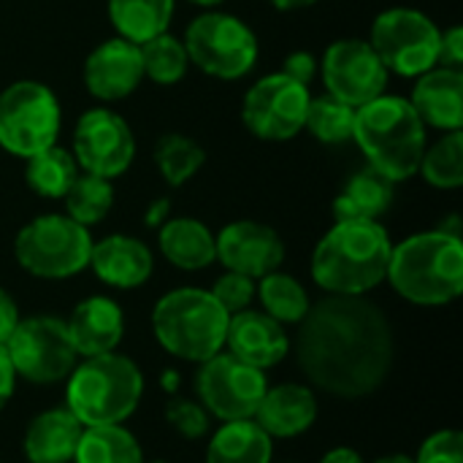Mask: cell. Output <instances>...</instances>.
<instances>
[{
    "label": "cell",
    "instance_id": "6da1fadb",
    "mask_svg": "<svg viewBox=\"0 0 463 463\" xmlns=\"http://www.w3.org/2000/svg\"><path fill=\"white\" fill-rule=\"evenodd\" d=\"M296 355L317 388L339 399H361L388 380L391 326L383 309L364 296H331L304 315Z\"/></svg>",
    "mask_w": 463,
    "mask_h": 463
},
{
    "label": "cell",
    "instance_id": "7a4b0ae2",
    "mask_svg": "<svg viewBox=\"0 0 463 463\" xmlns=\"http://www.w3.org/2000/svg\"><path fill=\"white\" fill-rule=\"evenodd\" d=\"M391 250L377 220H336L315 250L312 277L334 296H364L385 279Z\"/></svg>",
    "mask_w": 463,
    "mask_h": 463
},
{
    "label": "cell",
    "instance_id": "3957f363",
    "mask_svg": "<svg viewBox=\"0 0 463 463\" xmlns=\"http://www.w3.org/2000/svg\"><path fill=\"white\" fill-rule=\"evenodd\" d=\"M353 138L369 168L385 179L404 182L418 174L426 152V125L407 98L380 95L355 109Z\"/></svg>",
    "mask_w": 463,
    "mask_h": 463
},
{
    "label": "cell",
    "instance_id": "277c9868",
    "mask_svg": "<svg viewBox=\"0 0 463 463\" xmlns=\"http://www.w3.org/2000/svg\"><path fill=\"white\" fill-rule=\"evenodd\" d=\"M385 277L412 304L439 307L458 298L463 290L461 236L439 228L404 239L391 250Z\"/></svg>",
    "mask_w": 463,
    "mask_h": 463
},
{
    "label": "cell",
    "instance_id": "5b68a950",
    "mask_svg": "<svg viewBox=\"0 0 463 463\" xmlns=\"http://www.w3.org/2000/svg\"><path fill=\"white\" fill-rule=\"evenodd\" d=\"M144 393V377L138 366L125 355L87 358L68 383V410L73 418L90 426H117L138 407Z\"/></svg>",
    "mask_w": 463,
    "mask_h": 463
},
{
    "label": "cell",
    "instance_id": "8992f818",
    "mask_svg": "<svg viewBox=\"0 0 463 463\" xmlns=\"http://www.w3.org/2000/svg\"><path fill=\"white\" fill-rule=\"evenodd\" d=\"M231 315L214 301L209 290L182 288L163 296L152 312V328L157 342L184 358L203 364L225 345Z\"/></svg>",
    "mask_w": 463,
    "mask_h": 463
},
{
    "label": "cell",
    "instance_id": "52a82bcc",
    "mask_svg": "<svg viewBox=\"0 0 463 463\" xmlns=\"http://www.w3.org/2000/svg\"><path fill=\"white\" fill-rule=\"evenodd\" d=\"M14 252L27 274L41 279H65L90 266L92 239L90 231L68 214H43L19 231Z\"/></svg>",
    "mask_w": 463,
    "mask_h": 463
},
{
    "label": "cell",
    "instance_id": "ba28073f",
    "mask_svg": "<svg viewBox=\"0 0 463 463\" xmlns=\"http://www.w3.org/2000/svg\"><path fill=\"white\" fill-rule=\"evenodd\" d=\"M62 125L57 95L41 81H14L0 92V146L22 160L57 144Z\"/></svg>",
    "mask_w": 463,
    "mask_h": 463
},
{
    "label": "cell",
    "instance_id": "9c48e42d",
    "mask_svg": "<svg viewBox=\"0 0 463 463\" xmlns=\"http://www.w3.org/2000/svg\"><path fill=\"white\" fill-rule=\"evenodd\" d=\"M184 49L193 65L214 79H241L258 62L255 33L233 14L209 11L190 22L184 33Z\"/></svg>",
    "mask_w": 463,
    "mask_h": 463
},
{
    "label": "cell",
    "instance_id": "30bf717a",
    "mask_svg": "<svg viewBox=\"0 0 463 463\" xmlns=\"http://www.w3.org/2000/svg\"><path fill=\"white\" fill-rule=\"evenodd\" d=\"M439 27L415 8L383 11L372 24V49L388 73L418 79L439 65Z\"/></svg>",
    "mask_w": 463,
    "mask_h": 463
},
{
    "label": "cell",
    "instance_id": "8fae6325",
    "mask_svg": "<svg viewBox=\"0 0 463 463\" xmlns=\"http://www.w3.org/2000/svg\"><path fill=\"white\" fill-rule=\"evenodd\" d=\"M14 372L30 383H60L73 372L76 350L68 336V326L57 317L19 320L5 342Z\"/></svg>",
    "mask_w": 463,
    "mask_h": 463
},
{
    "label": "cell",
    "instance_id": "7c38bea8",
    "mask_svg": "<svg viewBox=\"0 0 463 463\" xmlns=\"http://www.w3.org/2000/svg\"><path fill=\"white\" fill-rule=\"evenodd\" d=\"M195 391L203 407L220 420H247L255 418L269 383L263 369L244 364L233 353H217L203 361L195 377Z\"/></svg>",
    "mask_w": 463,
    "mask_h": 463
},
{
    "label": "cell",
    "instance_id": "4fadbf2b",
    "mask_svg": "<svg viewBox=\"0 0 463 463\" xmlns=\"http://www.w3.org/2000/svg\"><path fill=\"white\" fill-rule=\"evenodd\" d=\"M309 100V87L279 71L260 79L244 95L241 117L252 136L263 141H288L304 130Z\"/></svg>",
    "mask_w": 463,
    "mask_h": 463
},
{
    "label": "cell",
    "instance_id": "5bb4252c",
    "mask_svg": "<svg viewBox=\"0 0 463 463\" xmlns=\"http://www.w3.org/2000/svg\"><path fill=\"white\" fill-rule=\"evenodd\" d=\"M133 155V130L117 111L92 109L79 117L73 130V160L84 174L117 179L130 168Z\"/></svg>",
    "mask_w": 463,
    "mask_h": 463
},
{
    "label": "cell",
    "instance_id": "9a60e30c",
    "mask_svg": "<svg viewBox=\"0 0 463 463\" xmlns=\"http://www.w3.org/2000/svg\"><path fill=\"white\" fill-rule=\"evenodd\" d=\"M320 71L328 95L353 109L385 95L388 87V68L377 57L372 43L358 38L331 43L323 54Z\"/></svg>",
    "mask_w": 463,
    "mask_h": 463
},
{
    "label": "cell",
    "instance_id": "2e32d148",
    "mask_svg": "<svg viewBox=\"0 0 463 463\" xmlns=\"http://www.w3.org/2000/svg\"><path fill=\"white\" fill-rule=\"evenodd\" d=\"M217 260L236 274H244L250 279H260L271 271H277L285 260V244L279 233L263 222L239 220L231 222L214 236Z\"/></svg>",
    "mask_w": 463,
    "mask_h": 463
},
{
    "label": "cell",
    "instance_id": "e0dca14e",
    "mask_svg": "<svg viewBox=\"0 0 463 463\" xmlns=\"http://www.w3.org/2000/svg\"><path fill=\"white\" fill-rule=\"evenodd\" d=\"M144 79L141 49L125 38H109L84 62V87L98 100H122Z\"/></svg>",
    "mask_w": 463,
    "mask_h": 463
},
{
    "label": "cell",
    "instance_id": "ac0fdd59",
    "mask_svg": "<svg viewBox=\"0 0 463 463\" xmlns=\"http://www.w3.org/2000/svg\"><path fill=\"white\" fill-rule=\"evenodd\" d=\"M225 342L236 358L255 369H271L288 355V334L282 323L263 312H236L228 320Z\"/></svg>",
    "mask_w": 463,
    "mask_h": 463
},
{
    "label": "cell",
    "instance_id": "d6986e66",
    "mask_svg": "<svg viewBox=\"0 0 463 463\" xmlns=\"http://www.w3.org/2000/svg\"><path fill=\"white\" fill-rule=\"evenodd\" d=\"M423 125L439 130L463 128V73L458 68H431L418 76L412 95L407 98Z\"/></svg>",
    "mask_w": 463,
    "mask_h": 463
},
{
    "label": "cell",
    "instance_id": "ffe728a7",
    "mask_svg": "<svg viewBox=\"0 0 463 463\" xmlns=\"http://www.w3.org/2000/svg\"><path fill=\"white\" fill-rule=\"evenodd\" d=\"M65 326H68V336L73 342L76 355H84V358L111 353L122 342V334H125L122 309L111 298H103V296H92L81 301Z\"/></svg>",
    "mask_w": 463,
    "mask_h": 463
},
{
    "label": "cell",
    "instance_id": "44dd1931",
    "mask_svg": "<svg viewBox=\"0 0 463 463\" xmlns=\"http://www.w3.org/2000/svg\"><path fill=\"white\" fill-rule=\"evenodd\" d=\"M90 266L111 288H138L152 274V252L133 236H106L92 244Z\"/></svg>",
    "mask_w": 463,
    "mask_h": 463
},
{
    "label": "cell",
    "instance_id": "7402d4cb",
    "mask_svg": "<svg viewBox=\"0 0 463 463\" xmlns=\"http://www.w3.org/2000/svg\"><path fill=\"white\" fill-rule=\"evenodd\" d=\"M317 418V399L304 385H277L266 391L255 410V423L269 437H296L307 431Z\"/></svg>",
    "mask_w": 463,
    "mask_h": 463
},
{
    "label": "cell",
    "instance_id": "603a6c76",
    "mask_svg": "<svg viewBox=\"0 0 463 463\" xmlns=\"http://www.w3.org/2000/svg\"><path fill=\"white\" fill-rule=\"evenodd\" d=\"M84 426L71 410H49L38 415L24 434V456L30 463L73 461Z\"/></svg>",
    "mask_w": 463,
    "mask_h": 463
},
{
    "label": "cell",
    "instance_id": "cb8c5ba5",
    "mask_svg": "<svg viewBox=\"0 0 463 463\" xmlns=\"http://www.w3.org/2000/svg\"><path fill=\"white\" fill-rule=\"evenodd\" d=\"M160 252L165 255L168 263L184 271H198V269H206L212 260H217L212 231L193 217H174L163 222Z\"/></svg>",
    "mask_w": 463,
    "mask_h": 463
},
{
    "label": "cell",
    "instance_id": "d4e9b609",
    "mask_svg": "<svg viewBox=\"0 0 463 463\" xmlns=\"http://www.w3.org/2000/svg\"><path fill=\"white\" fill-rule=\"evenodd\" d=\"M393 201V182L366 168L347 179L342 193L334 201L336 220H377L388 212Z\"/></svg>",
    "mask_w": 463,
    "mask_h": 463
},
{
    "label": "cell",
    "instance_id": "484cf974",
    "mask_svg": "<svg viewBox=\"0 0 463 463\" xmlns=\"http://www.w3.org/2000/svg\"><path fill=\"white\" fill-rule=\"evenodd\" d=\"M174 16V0H109V19L119 38L130 43H146L149 38L168 33Z\"/></svg>",
    "mask_w": 463,
    "mask_h": 463
},
{
    "label": "cell",
    "instance_id": "4316f807",
    "mask_svg": "<svg viewBox=\"0 0 463 463\" xmlns=\"http://www.w3.org/2000/svg\"><path fill=\"white\" fill-rule=\"evenodd\" d=\"M206 463H271V437L247 420H228L212 439Z\"/></svg>",
    "mask_w": 463,
    "mask_h": 463
},
{
    "label": "cell",
    "instance_id": "83f0119b",
    "mask_svg": "<svg viewBox=\"0 0 463 463\" xmlns=\"http://www.w3.org/2000/svg\"><path fill=\"white\" fill-rule=\"evenodd\" d=\"M76 463H141V448L130 431L117 426H90L81 431Z\"/></svg>",
    "mask_w": 463,
    "mask_h": 463
},
{
    "label": "cell",
    "instance_id": "f1b7e54d",
    "mask_svg": "<svg viewBox=\"0 0 463 463\" xmlns=\"http://www.w3.org/2000/svg\"><path fill=\"white\" fill-rule=\"evenodd\" d=\"M76 176H79V165H76L73 155L57 144L27 157L24 179L43 198H62Z\"/></svg>",
    "mask_w": 463,
    "mask_h": 463
},
{
    "label": "cell",
    "instance_id": "f546056e",
    "mask_svg": "<svg viewBox=\"0 0 463 463\" xmlns=\"http://www.w3.org/2000/svg\"><path fill=\"white\" fill-rule=\"evenodd\" d=\"M68 217L84 228L100 222L114 203V190H111V179L95 176V174H79L73 179V184L68 187V193L62 195Z\"/></svg>",
    "mask_w": 463,
    "mask_h": 463
},
{
    "label": "cell",
    "instance_id": "4dcf8cb0",
    "mask_svg": "<svg viewBox=\"0 0 463 463\" xmlns=\"http://www.w3.org/2000/svg\"><path fill=\"white\" fill-rule=\"evenodd\" d=\"M155 163L160 168V176L171 187H182L206 163V152L198 141L182 133H165L155 146Z\"/></svg>",
    "mask_w": 463,
    "mask_h": 463
},
{
    "label": "cell",
    "instance_id": "1f68e13d",
    "mask_svg": "<svg viewBox=\"0 0 463 463\" xmlns=\"http://www.w3.org/2000/svg\"><path fill=\"white\" fill-rule=\"evenodd\" d=\"M258 296H260V304L266 307L269 317H274L277 323H301L304 315L309 312L307 290L293 277L279 274V271L260 277Z\"/></svg>",
    "mask_w": 463,
    "mask_h": 463
},
{
    "label": "cell",
    "instance_id": "d6a6232c",
    "mask_svg": "<svg viewBox=\"0 0 463 463\" xmlns=\"http://www.w3.org/2000/svg\"><path fill=\"white\" fill-rule=\"evenodd\" d=\"M423 179L439 190H456L463 184V133L450 130L431 149L423 152L420 168Z\"/></svg>",
    "mask_w": 463,
    "mask_h": 463
},
{
    "label": "cell",
    "instance_id": "836d02e7",
    "mask_svg": "<svg viewBox=\"0 0 463 463\" xmlns=\"http://www.w3.org/2000/svg\"><path fill=\"white\" fill-rule=\"evenodd\" d=\"M138 49H141L144 76H149L152 81L168 87V84H176L187 73V65H190L187 49L171 33H160L149 38L146 43H141Z\"/></svg>",
    "mask_w": 463,
    "mask_h": 463
},
{
    "label": "cell",
    "instance_id": "e575fe53",
    "mask_svg": "<svg viewBox=\"0 0 463 463\" xmlns=\"http://www.w3.org/2000/svg\"><path fill=\"white\" fill-rule=\"evenodd\" d=\"M355 125V109L342 103L334 95H320L309 100L304 130H309L323 144H342L353 138Z\"/></svg>",
    "mask_w": 463,
    "mask_h": 463
},
{
    "label": "cell",
    "instance_id": "d590c367",
    "mask_svg": "<svg viewBox=\"0 0 463 463\" xmlns=\"http://www.w3.org/2000/svg\"><path fill=\"white\" fill-rule=\"evenodd\" d=\"M214 296V301L228 312V315H236V312H244L250 307V301L255 298V285L250 277L244 274H236V271H228L225 277H220L214 282V290H209Z\"/></svg>",
    "mask_w": 463,
    "mask_h": 463
},
{
    "label": "cell",
    "instance_id": "8d00e7d4",
    "mask_svg": "<svg viewBox=\"0 0 463 463\" xmlns=\"http://www.w3.org/2000/svg\"><path fill=\"white\" fill-rule=\"evenodd\" d=\"M165 420L168 426L182 434L184 439H198L206 434L209 429V415L201 404L195 402H187V399H174L168 407H165Z\"/></svg>",
    "mask_w": 463,
    "mask_h": 463
},
{
    "label": "cell",
    "instance_id": "74e56055",
    "mask_svg": "<svg viewBox=\"0 0 463 463\" xmlns=\"http://www.w3.org/2000/svg\"><path fill=\"white\" fill-rule=\"evenodd\" d=\"M415 463H463V437L458 431H439L429 437Z\"/></svg>",
    "mask_w": 463,
    "mask_h": 463
},
{
    "label": "cell",
    "instance_id": "f35d334b",
    "mask_svg": "<svg viewBox=\"0 0 463 463\" xmlns=\"http://www.w3.org/2000/svg\"><path fill=\"white\" fill-rule=\"evenodd\" d=\"M282 73L309 87V81H312L315 73H317V60H315V54H309V52H293V54L285 60Z\"/></svg>",
    "mask_w": 463,
    "mask_h": 463
},
{
    "label": "cell",
    "instance_id": "ab89813d",
    "mask_svg": "<svg viewBox=\"0 0 463 463\" xmlns=\"http://www.w3.org/2000/svg\"><path fill=\"white\" fill-rule=\"evenodd\" d=\"M439 62H442L445 68H458V71H461L463 30L458 24L450 27L448 33H442V41H439Z\"/></svg>",
    "mask_w": 463,
    "mask_h": 463
},
{
    "label": "cell",
    "instance_id": "60d3db41",
    "mask_svg": "<svg viewBox=\"0 0 463 463\" xmlns=\"http://www.w3.org/2000/svg\"><path fill=\"white\" fill-rule=\"evenodd\" d=\"M16 323H19L16 304H14V298L0 288V345H5V342H8V336L14 334Z\"/></svg>",
    "mask_w": 463,
    "mask_h": 463
},
{
    "label": "cell",
    "instance_id": "b9f144b4",
    "mask_svg": "<svg viewBox=\"0 0 463 463\" xmlns=\"http://www.w3.org/2000/svg\"><path fill=\"white\" fill-rule=\"evenodd\" d=\"M14 383H16V372H14V364L8 358V350L5 345H0V410L8 404L11 393H14Z\"/></svg>",
    "mask_w": 463,
    "mask_h": 463
},
{
    "label": "cell",
    "instance_id": "7bdbcfd3",
    "mask_svg": "<svg viewBox=\"0 0 463 463\" xmlns=\"http://www.w3.org/2000/svg\"><path fill=\"white\" fill-rule=\"evenodd\" d=\"M323 463H364L361 461V456L355 453V450H350V448H336V450H331Z\"/></svg>",
    "mask_w": 463,
    "mask_h": 463
},
{
    "label": "cell",
    "instance_id": "ee69618b",
    "mask_svg": "<svg viewBox=\"0 0 463 463\" xmlns=\"http://www.w3.org/2000/svg\"><path fill=\"white\" fill-rule=\"evenodd\" d=\"M274 8H279V11H298V8H309V5H315L317 0H269Z\"/></svg>",
    "mask_w": 463,
    "mask_h": 463
},
{
    "label": "cell",
    "instance_id": "f6af8a7d",
    "mask_svg": "<svg viewBox=\"0 0 463 463\" xmlns=\"http://www.w3.org/2000/svg\"><path fill=\"white\" fill-rule=\"evenodd\" d=\"M165 212H168V201H157L149 212V225H157L165 217Z\"/></svg>",
    "mask_w": 463,
    "mask_h": 463
},
{
    "label": "cell",
    "instance_id": "bcb514c9",
    "mask_svg": "<svg viewBox=\"0 0 463 463\" xmlns=\"http://www.w3.org/2000/svg\"><path fill=\"white\" fill-rule=\"evenodd\" d=\"M377 463H415L412 458H407V456H388V458H380Z\"/></svg>",
    "mask_w": 463,
    "mask_h": 463
},
{
    "label": "cell",
    "instance_id": "7dc6e473",
    "mask_svg": "<svg viewBox=\"0 0 463 463\" xmlns=\"http://www.w3.org/2000/svg\"><path fill=\"white\" fill-rule=\"evenodd\" d=\"M190 3H195V5H206V8H212V5H220L222 0H190Z\"/></svg>",
    "mask_w": 463,
    "mask_h": 463
},
{
    "label": "cell",
    "instance_id": "c3c4849f",
    "mask_svg": "<svg viewBox=\"0 0 463 463\" xmlns=\"http://www.w3.org/2000/svg\"><path fill=\"white\" fill-rule=\"evenodd\" d=\"M157 463H163V461H157Z\"/></svg>",
    "mask_w": 463,
    "mask_h": 463
}]
</instances>
